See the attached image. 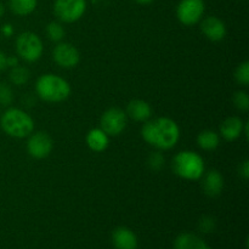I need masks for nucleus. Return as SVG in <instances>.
<instances>
[{"label": "nucleus", "mask_w": 249, "mask_h": 249, "mask_svg": "<svg viewBox=\"0 0 249 249\" xmlns=\"http://www.w3.org/2000/svg\"><path fill=\"white\" fill-rule=\"evenodd\" d=\"M141 136L148 145L158 151H168L179 142L180 128L172 118L158 117L145 122L141 129Z\"/></svg>", "instance_id": "nucleus-1"}, {"label": "nucleus", "mask_w": 249, "mask_h": 249, "mask_svg": "<svg viewBox=\"0 0 249 249\" xmlns=\"http://www.w3.org/2000/svg\"><path fill=\"white\" fill-rule=\"evenodd\" d=\"M71 85L65 78L53 73L40 75L36 83V92L40 100L50 104H58L71 95Z\"/></svg>", "instance_id": "nucleus-2"}, {"label": "nucleus", "mask_w": 249, "mask_h": 249, "mask_svg": "<svg viewBox=\"0 0 249 249\" xmlns=\"http://www.w3.org/2000/svg\"><path fill=\"white\" fill-rule=\"evenodd\" d=\"M0 126L11 138L24 139L34 131V121L23 109L9 107L0 116Z\"/></svg>", "instance_id": "nucleus-3"}, {"label": "nucleus", "mask_w": 249, "mask_h": 249, "mask_svg": "<svg viewBox=\"0 0 249 249\" xmlns=\"http://www.w3.org/2000/svg\"><path fill=\"white\" fill-rule=\"evenodd\" d=\"M172 169L177 177L184 180H199L206 172L203 158L195 151L185 150L173 158Z\"/></svg>", "instance_id": "nucleus-4"}, {"label": "nucleus", "mask_w": 249, "mask_h": 249, "mask_svg": "<svg viewBox=\"0 0 249 249\" xmlns=\"http://www.w3.org/2000/svg\"><path fill=\"white\" fill-rule=\"evenodd\" d=\"M17 56L26 62H36L41 57L44 45L39 36L33 32H23L19 34L15 41Z\"/></svg>", "instance_id": "nucleus-5"}, {"label": "nucleus", "mask_w": 249, "mask_h": 249, "mask_svg": "<svg viewBox=\"0 0 249 249\" xmlns=\"http://www.w3.org/2000/svg\"><path fill=\"white\" fill-rule=\"evenodd\" d=\"M87 7V0H55L53 14L60 22L74 23L84 16Z\"/></svg>", "instance_id": "nucleus-6"}, {"label": "nucleus", "mask_w": 249, "mask_h": 249, "mask_svg": "<svg viewBox=\"0 0 249 249\" xmlns=\"http://www.w3.org/2000/svg\"><path fill=\"white\" fill-rule=\"evenodd\" d=\"M128 116L118 107H111L102 113L100 118V128L108 136H118L125 130Z\"/></svg>", "instance_id": "nucleus-7"}, {"label": "nucleus", "mask_w": 249, "mask_h": 249, "mask_svg": "<svg viewBox=\"0 0 249 249\" xmlns=\"http://www.w3.org/2000/svg\"><path fill=\"white\" fill-rule=\"evenodd\" d=\"M204 11V0H180L177 6V18L184 26H194L201 21Z\"/></svg>", "instance_id": "nucleus-8"}, {"label": "nucleus", "mask_w": 249, "mask_h": 249, "mask_svg": "<svg viewBox=\"0 0 249 249\" xmlns=\"http://www.w3.org/2000/svg\"><path fill=\"white\" fill-rule=\"evenodd\" d=\"M53 141L45 131H36L28 136L27 152L34 160H44L53 152Z\"/></svg>", "instance_id": "nucleus-9"}, {"label": "nucleus", "mask_w": 249, "mask_h": 249, "mask_svg": "<svg viewBox=\"0 0 249 249\" xmlns=\"http://www.w3.org/2000/svg\"><path fill=\"white\" fill-rule=\"evenodd\" d=\"M53 58L60 67L65 70H71L78 66L80 61L79 50L73 44L67 41H60L53 48Z\"/></svg>", "instance_id": "nucleus-10"}, {"label": "nucleus", "mask_w": 249, "mask_h": 249, "mask_svg": "<svg viewBox=\"0 0 249 249\" xmlns=\"http://www.w3.org/2000/svg\"><path fill=\"white\" fill-rule=\"evenodd\" d=\"M201 32L208 40L211 41H221L228 34L226 24L223 19L216 16H208L202 19Z\"/></svg>", "instance_id": "nucleus-11"}, {"label": "nucleus", "mask_w": 249, "mask_h": 249, "mask_svg": "<svg viewBox=\"0 0 249 249\" xmlns=\"http://www.w3.org/2000/svg\"><path fill=\"white\" fill-rule=\"evenodd\" d=\"M202 190L208 197H218L224 190V177L216 169L204 172L202 175Z\"/></svg>", "instance_id": "nucleus-12"}, {"label": "nucleus", "mask_w": 249, "mask_h": 249, "mask_svg": "<svg viewBox=\"0 0 249 249\" xmlns=\"http://www.w3.org/2000/svg\"><path fill=\"white\" fill-rule=\"evenodd\" d=\"M112 243L116 249H138L139 240L131 229L119 226L112 233Z\"/></svg>", "instance_id": "nucleus-13"}, {"label": "nucleus", "mask_w": 249, "mask_h": 249, "mask_svg": "<svg viewBox=\"0 0 249 249\" xmlns=\"http://www.w3.org/2000/svg\"><path fill=\"white\" fill-rule=\"evenodd\" d=\"M125 113L133 121L145 123L152 117V107L145 100L135 99L129 102Z\"/></svg>", "instance_id": "nucleus-14"}, {"label": "nucleus", "mask_w": 249, "mask_h": 249, "mask_svg": "<svg viewBox=\"0 0 249 249\" xmlns=\"http://www.w3.org/2000/svg\"><path fill=\"white\" fill-rule=\"evenodd\" d=\"M245 122L240 117H228L220 125V136L226 141H235L243 134Z\"/></svg>", "instance_id": "nucleus-15"}, {"label": "nucleus", "mask_w": 249, "mask_h": 249, "mask_svg": "<svg viewBox=\"0 0 249 249\" xmlns=\"http://www.w3.org/2000/svg\"><path fill=\"white\" fill-rule=\"evenodd\" d=\"M87 141L88 147L94 152H104L109 145V136L102 130L101 128H94L87 134Z\"/></svg>", "instance_id": "nucleus-16"}, {"label": "nucleus", "mask_w": 249, "mask_h": 249, "mask_svg": "<svg viewBox=\"0 0 249 249\" xmlns=\"http://www.w3.org/2000/svg\"><path fill=\"white\" fill-rule=\"evenodd\" d=\"M206 245L198 235L192 232H182L175 238L174 249H198Z\"/></svg>", "instance_id": "nucleus-17"}, {"label": "nucleus", "mask_w": 249, "mask_h": 249, "mask_svg": "<svg viewBox=\"0 0 249 249\" xmlns=\"http://www.w3.org/2000/svg\"><path fill=\"white\" fill-rule=\"evenodd\" d=\"M197 145L204 151H214L220 145V136L214 130H203L197 135Z\"/></svg>", "instance_id": "nucleus-18"}, {"label": "nucleus", "mask_w": 249, "mask_h": 249, "mask_svg": "<svg viewBox=\"0 0 249 249\" xmlns=\"http://www.w3.org/2000/svg\"><path fill=\"white\" fill-rule=\"evenodd\" d=\"M38 0H9V9L17 16H28L36 9Z\"/></svg>", "instance_id": "nucleus-19"}, {"label": "nucleus", "mask_w": 249, "mask_h": 249, "mask_svg": "<svg viewBox=\"0 0 249 249\" xmlns=\"http://www.w3.org/2000/svg\"><path fill=\"white\" fill-rule=\"evenodd\" d=\"M9 78L12 84L16 85V87H22V85H24L29 80L31 73H29L28 68L17 65L11 68L9 73Z\"/></svg>", "instance_id": "nucleus-20"}, {"label": "nucleus", "mask_w": 249, "mask_h": 249, "mask_svg": "<svg viewBox=\"0 0 249 249\" xmlns=\"http://www.w3.org/2000/svg\"><path fill=\"white\" fill-rule=\"evenodd\" d=\"M45 31L48 38L50 39L51 41H53V43H60V41H62V39L65 38L66 31L61 22H50V23L46 26Z\"/></svg>", "instance_id": "nucleus-21"}, {"label": "nucleus", "mask_w": 249, "mask_h": 249, "mask_svg": "<svg viewBox=\"0 0 249 249\" xmlns=\"http://www.w3.org/2000/svg\"><path fill=\"white\" fill-rule=\"evenodd\" d=\"M235 80L237 84L242 85V87H248L249 85V62L248 61H243L242 63L236 67L235 73H233Z\"/></svg>", "instance_id": "nucleus-22"}, {"label": "nucleus", "mask_w": 249, "mask_h": 249, "mask_svg": "<svg viewBox=\"0 0 249 249\" xmlns=\"http://www.w3.org/2000/svg\"><path fill=\"white\" fill-rule=\"evenodd\" d=\"M164 156L162 155L160 151H155L151 152L147 157V165L152 172H160L164 167Z\"/></svg>", "instance_id": "nucleus-23"}, {"label": "nucleus", "mask_w": 249, "mask_h": 249, "mask_svg": "<svg viewBox=\"0 0 249 249\" xmlns=\"http://www.w3.org/2000/svg\"><path fill=\"white\" fill-rule=\"evenodd\" d=\"M233 106L241 112H247L249 109V95L247 91L238 90L232 96Z\"/></svg>", "instance_id": "nucleus-24"}, {"label": "nucleus", "mask_w": 249, "mask_h": 249, "mask_svg": "<svg viewBox=\"0 0 249 249\" xmlns=\"http://www.w3.org/2000/svg\"><path fill=\"white\" fill-rule=\"evenodd\" d=\"M14 101V91L7 83L0 82V106H10Z\"/></svg>", "instance_id": "nucleus-25"}, {"label": "nucleus", "mask_w": 249, "mask_h": 249, "mask_svg": "<svg viewBox=\"0 0 249 249\" xmlns=\"http://www.w3.org/2000/svg\"><path fill=\"white\" fill-rule=\"evenodd\" d=\"M216 229V220L211 215H203L198 221V230L202 233H212Z\"/></svg>", "instance_id": "nucleus-26"}, {"label": "nucleus", "mask_w": 249, "mask_h": 249, "mask_svg": "<svg viewBox=\"0 0 249 249\" xmlns=\"http://www.w3.org/2000/svg\"><path fill=\"white\" fill-rule=\"evenodd\" d=\"M238 174L243 180L249 179V160H245L238 167Z\"/></svg>", "instance_id": "nucleus-27"}, {"label": "nucleus", "mask_w": 249, "mask_h": 249, "mask_svg": "<svg viewBox=\"0 0 249 249\" xmlns=\"http://www.w3.org/2000/svg\"><path fill=\"white\" fill-rule=\"evenodd\" d=\"M6 60H7L6 53H5L4 51L0 50V72H2V71H5L7 68Z\"/></svg>", "instance_id": "nucleus-28"}, {"label": "nucleus", "mask_w": 249, "mask_h": 249, "mask_svg": "<svg viewBox=\"0 0 249 249\" xmlns=\"http://www.w3.org/2000/svg\"><path fill=\"white\" fill-rule=\"evenodd\" d=\"M1 33L4 34L5 36H11L12 34H14V27L9 23L4 24V26L1 27Z\"/></svg>", "instance_id": "nucleus-29"}, {"label": "nucleus", "mask_w": 249, "mask_h": 249, "mask_svg": "<svg viewBox=\"0 0 249 249\" xmlns=\"http://www.w3.org/2000/svg\"><path fill=\"white\" fill-rule=\"evenodd\" d=\"M6 63H7V67L10 68L15 67V66L18 65V57H16V56H7Z\"/></svg>", "instance_id": "nucleus-30"}, {"label": "nucleus", "mask_w": 249, "mask_h": 249, "mask_svg": "<svg viewBox=\"0 0 249 249\" xmlns=\"http://www.w3.org/2000/svg\"><path fill=\"white\" fill-rule=\"evenodd\" d=\"M243 134H245L246 138L248 139V136H249V123L248 122H245V125H243Z\"/></svg>", "instance_id": "nucleus-31"}, {"label": "nucleus", "mask_w": 249, "mask_h": 249, "mask_svg": "<svg viewBox=\"0 0 249 249\" xmlns=\"http://www.w3.org/2000/svg\"><path fill=\"white\" fill-rule=\"evenodd\" d=\"M4 14H5V5L0 1V18L4 16Z\"/></svg>", "instance_id": "nucleus-32"}, {"label": "nucleus", "mask_w": 249, "mask_h": 249, "mask_svg": "<svg viewBox=\"0 0 249 249\" xmlns=\"http://www.w3.org/2000/svg\"><path fill=\"white\" fill-rule=\"evenodd\" d=\"M136 2H139V4H142V5H147V4H151V2L153 1V0H135Z\"/></svg>", "instance_id": "nucleus-33"}, {"label": "nucleus", "mask_w": 249, "mask_h": 249, "mask_svg": "<svg viewBox=\"0 0 249 249\" xmlns=\"http://www.w3.org/2000/svg\"><path fill=\"white\" fill-rule=\"evenodd\" d=\"M198 249H212V248L208 247V246H207V245H203L201 248H198Z\"/></svg>", "instance_id": "nucleus-34"}]
</instances>
